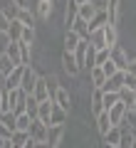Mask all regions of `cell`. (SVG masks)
<instances>
[{
	"label": "cell",
	"mask_w": 136,
	"mask_h": 148,
	"mask_svg": "<svg viewBox=\"0 0 136 148\" xmlns=\"http://www.w3.org/2000/svg\"><path fill=\"white\" fill-rule=\"evenodd\" d=\"M22 72H25V67L22 64H17L15 69H12L10 74H8L5 79H3V86H5L8 91H12V89H20V82H22Z\"/></svg>",
	"instance_id": "1"
},
{
	"label": "cell",
	"mask_w": 136,
	"mask_h": 148,
	"mask_svg": "<svg viewBox=\"0 0 136 148\" xmlns=\"http://www.w3.org/2000/svg\"><path fill=\"white\" fill-rule=\"evenodd\" d=\"M124 89V72H116V74H111V77H106V82H104V86H101L99 91H114V94H119V91Z\"/></svg>",
	"instance_id": "2"
},
{
	"label": "cell",
	"mask_w": 136,
	"mask_h": 148,
	"mask_svg": "<svg viewBox=\"0 0 136 148\" xmlns=\"http://www.w3.org/2000/svg\"><path fill=\"white\" fill-rule=\"evenodd\" d=\"M27 136H30L35 143H45V138H47V126L35 119V121L30 123V128H27Z\"/></svg>",
	"instance_id": "3"
},
{
	"label": "cell",
	"mask_w": 136,
	"mask_h": 148,
	"mask_svg": "<svg viewBox=\"0 0 136 148\" xmlns=\"http://www.w3.org/2000/svg\"><path fill=\"white\" fill-rule=\"evenodd\" d=\"M109 59L116 64V69H119V72H126V67H129V57H126V52L119 47V45H116V47H111Z\"/></svg>",
	"instance_id": "4"
},
{
	"label": "cell",
	"mask_w": 136,
	"mask_h": 148,
	"mask_svg": "<svg viewBox=\"0 0 136 148\" xmlns=\"http://www.w3.org/2000/svg\"><path fill=\"white\" fill-rule=\"evenodd\" d=\"M32 99L35 101H47L50 99V86H47V79L45 77H37L35 89H32Z\"/></svg>",
	"instance_id": "5"
},
{
	"label": "cell",
	"mask_w": 136,
	"mask_h": 148,
	"mask_svg": "<svg viewBox=\"0 0 136 148\" xmlns=\"http://www.w3.org/2000/svg\"><path fill=\"white\" fill-rule=\"evenodd\" d=\"M35 82H37V74L32 72L30 67H25V72H22V82H20V91H25L27 96H32V89H35Z\"/></svg>",
	"instance_id": "6"
},
{
	"label": "cell",
	"mask_w": 136,
	"mask_h": 148,
	"mask_svg": "<svg viewBox=\"0 0 136 148\" xmlns=\"http://www.w3.org/2000/svg\"><path fill=\"white\" fill-rule=\"evenodd\" d=\"M119 10H121V0H106V20H109V25H119Z\"/></svg>",
	"instance_id": "7"
},
{
	"label": "cell",
	"mask_w": 136,
	"mask_h": 148,
	"mask_svg": "<svg viewBox=\"0 0 136 148\" xmlns=\"http://www.w3.org/2000/svg\"><path fill=\"white\" fill-rule=\"evenodd\" d=\"M104 114L109 116V123H111V126H121V119H124V114H126V106L119 101V104H114L111 109H106Z\"/></svg>",
	"instance_id": "8"
},
{
	"label": "cell",
	"mask_w": 136,
	"mask_h": 148,
	"mask_svg": "<svg viewBox=\"0 0 136 148\" xmlns=\"http://www.w3.org/2000/svg\"><path fill=\"white\" fill-rule=\"evenodd\" d=\"M64 136V126H47V138H45V143H47L50 148H57L59 141H62Z\"/></svg>",
	"instance_id": "9"
},
{
	"label": "cell",
	"mask_w": 136,
	"mask_h": 148,
	"mask_svg": "<svg viewBox=\"0 0 136 148\" xmlns=\"http://www.w3.org/2000/svg\"><path fill=\"white\" fill-rule=\"evenodd\" d=\"M62 67H64V72L69 74V77H77L82 69H79V64H77V59H74V54L72 52H62Z\"/></svg>",
	"instance_id": "10"
},
{
	"label": "cell",
	"mask_w": 136,
	"mask_h": 148,
	"mask_svg": "<svg viewBox=\"0 0 136 148\" xmlns=\"http://www.w3.org/2000/svg\"><path fill=\"white\" fill-rule=\"evenodd\" d=\"M0 12L8 17V20H17V12H20V5L15 0H0Z\"/></svg>",
	"instance_id": "11"
},
{
	"label": "cell",
	"mask_w": 136,
	"mask_h": 148,
	"mask_svg": "<svg viewBox=\"0 0 136 148\" xmlns=\"http://www.w3.org/2000/svg\"><path fill=\"white\" fill-rule=\"evenodd\" d=\"M50 114H52V99L40 101V106H37V121L45 123V126H50Z\"/></svg>",
	"instance_id": "12"
},
{
	"label": "cell",
	"mask_w": 136,
	"mask_h": 148,
	"mask_svg": "<svg viewBox=\"0 0 136 148\" xmlns=\"http://www.w3.org/2000/svg\"><path fill=\"white\" fill-rule=\"evenodd\" d=\"M52 104H57L59 109H64V111L69 114V104H72V99H69V94L62 89V86H59V89L52 94Z\"/></svg>",
	"instance_id": "13"
},
{
	"label": "cell",
	"mask_w": 136,
	"mask_h": 148,
	"mask_svg": "<svg viewBox=\"0 0 136 148\" xmlns=\"http://www.w3.org/2000/svg\"><path fill=\"white\" fill-rule=\"evenodd\" d=\"M67 111L59 109L57 104H52V114H50V126H64V121H67Z\"/></svg>",
	"instance_id": "14"
},
{
	"label": "cell",
	"mask_w": 136,
	"mask_h": 148,
	"mask_svg": "<svg viewBox=\"0 0 136 148\" xmlns=\"http://www.w3.org/2000/svg\"><path fill=\"white\" fill-rule=\"evenodd\" d=\"M87 42L94 49H106V45H104V27H101V30H92L89 37H87Z\"/></svg>",
	"instance_id": "15"
},
{
	"label": "cell",
	"mask_w": 136,
	"mask_h": 148,
	"mask_svg": "<svg viewBox=\"0 0 136 148\" xmlns=\"http://www.w3.org/2000/svg\"><path fill=\"white\" fill-rule=\"evenodd\" d=\"M77 10H79L77 3L74 0H67V10H64V25H67V30H72L74 20H77Z\"/></svg>",
	"instance_id": "16"
},
{
	"label": "cell",
	"mask_w": 136,
	"mask_h": 148,
	"mask_svg": "<svg viewBox=\"0 0 136 148\" xmlns=\"http://www.w3.org/2000/svg\"><path fill=\"white\" fill-rule=\"evenodd\" d=\"M89 109H92L94 119L99 116V114H104V106H101V91H99V89L92 91V101H89Z\"/></svg>",
	"instance_id": "17"
},
{
	"label": "cell",
	"mask_w": 136,
	"mask_h": 148,
	"mask_svg": "<svg viewBox=\"0 0 136 148\" xmlns=\"http://www.w3.org/2000/svg\"><path fill=\"white\" fill-rule=\"evenodd\" d=\"M116 40H119V32H116L114 25H104V45L106 47H116Z\"/></svg>",
	"instance_id": "18"
},
{
	"label": "cell",
	"mask_w": 136,
	"mask_h": 148,
	"mask_svg": "<svg viewBox=\"0 0 136 148\" xmlns=\"http://www.w3.org/2000/svg\"><path fill=\"white\" fill-rule=\"evenodd\" d=\"M119 138H121V126H111L104 133V146H119Z\"/></svg>",
	"instance_id": "19"
},
{
	"label": "cell",
	"mask_w": 136,
	"mask_h": 148,
	"mask_svg": "<svg viewBox=\"0 0 136 148\" xmlns=\"http://www.w3.org/2000/svg\"><path fill=\"white\" fill-rule=\"evenodd\" d=\"M82 42V37L77 35V32H72V30H67V35H64V52H74L77 49V45Z\"/></svg>",
	"instance_id": "20"
},
{
	"label": "cell",
	"mask_w": 136,
	"mask_h": 148,
	"mask_svg": "<svg viewBox=\"0 0 136 148\" xmlns=\"http://www.w3.org/2000/svg\"><path fill=\"white\" fill-rule=\"evenodd\" d=\"M121 128H126V131H131L136 136V111H129L126 109L124 119H121Z\"/></svg>",
	"instance_id": "21"
},
{
	"label": "cell",
	"mask_w": 136,
	"mask_h": 148,
	"mask_svg": "<svg viewBox=\"0 0 136 148\" xmlns=\"http://www.w3.org/2000/svg\"><path fill=\"white\" fill-rule=\"evenodd\" d=\"M35 12H37V17L47 20L50 12H52V3H50V0H37L35 3Z\"/></svg>",
	"instance_id": "22"
},
{
	"label": "cell",
	"mask_w": 136,
	"mask_h": 148,
	"mask_svg": "<svg viewBox=\"0 0 136 148\" xmlns=\"http://www.w3.org/2000/svg\"><path fill=\"white\" fill-rule=\"evenodd\" d=\"M119 101L126 106V109H134V104H136V91H134V89H121V91H119Z\"/></svg>",
	"instance_id": "23"
},
{
	"label": "cell",
	"mask_w": 136,
	"mask_h": 148,
	"mask_svg": "<svg viewBox=\"0 0 136 148\" xmlns=\"http://www.w3.org/2000/svg\"><path fill=\"white\" fill-rule=\"evenodd\" d=\"M89 79H92V86H94V89H101L104 82H106V77H104V72H101L99 67H94V69H89Z\"/></svg>",
	"instance_id": "24"
},
{
	"label": "cell",
	"mask_w": 136,
	"mask_h": 148,
	"mask_svg": "<svg viewBox=\"0 0 136 148\" xmlns=\"http://www.w3.org/2000/svg\"><path fill=\"white\" fill-rule=\"evenodd\" d=\"M104 25H109V20H106V12L101 10V12H94V17L89 20V32L92 30H101Z\"/></svg>",
	"instance_id": "25"
},
{
	"label": "cell",
	"mask_w": 136,
	"mask_h": 148,
	"mask_svg": "<svg viewBox=\"0 0 136 148\" xmlns=\"http://www.w3.org/2000/svg\"><path fill=\"white\" fill-rule=\"evenodd\" d=\"M5 57L10 59V62L15 64V67H17V64H22V62H20V45H17V42H10V45H8Z\"/></svg>",
	"instance_id": "26"
},
{
	"label": "cell",
	"mask_w": 136,
	"mask_h": 148,
	"mask_svg": "<svg viewBox=\"0 0 136 148\" xmlns=\"http://www.w3.org/2000/svg\"><path fill=\"white\" fill-rule=\"evenodd\" d=\"M15 121H17V116L12 114V111H5V114H0V123L8 128L10 133H15Z\"/></svg>",
	"instance_id": "27"
},
{
	"label": "cell",
	"mask_w": 136,
	"mask_h": 148,
	"mask_svg": "<svg viewBox=\"0 0 136 148\" xmlns=\"http://www.w3.org/2000/svg\"><path fill=\"white\" fill-rule=\"evenodd\" d=\"M30 141V136L27 133H22V131H15L10 136V148H25V143Z\"/></svg>",
	"instance_id": "28"
},
{
	"label": "cell",
	"mask_w": 136,
	"mask_h": 148,
	"mask_svg": "<svg viewBox=\"0 0 136 148\" xmlns=\"http://www.w3.org/2000/svg\"><path fill=\"white\" fill-rule=\"evenodd\" d=\"M20 35H22V25L17 20H10V27H8V37H10V42H20Z\"/></svg>",
	"instance_id": "29"
},
{
	"label": "cell",
	"mask_w": 136,
	"mask_h": 148,
	"mask_svg": "<svg viewBox=\"0 0 136 148\" xmlns=\"http://www.w3.org/2000/svg\"><path fill=\"white\" fill-rule=\"evenodd\" d=\"M94 8H92V5H89V3H87V5H79V10H77V17H79V20H84V22H87V25H89V20H92V17H94Z\"/></svg>",
	"instance_id": "30"
},
{
	"label": "cell",
	"mask_w": 136,
	"mask_h": 148,
	"mask_svg": "<svg viewBox=\"0 0 136 148\" xmlns=\"http://www.w3.org/2000/svg\"><path fill=\"white\" fill-rule=\"evenodd\" d=\"M17 22H20L22 27H35V15H32L30 10H20L17 12Z\"/></svg>",
	"instance_id": "31"
},
{
	"label": "cell",
	"mask_w": 136,
	"mask_h": 148,
	"mask_svg": "<svg viewBox=\"0 0 136 148\" xmlns=\"http://www.w3.org/2000/svg\"><path fill=\"white\" fill-rule=\"evenodd\" d=\"M72 32H77L82 40H87V37H89V25H87L84 20H79V17H77V20H74V25H72Z\"/></svg>",
	"instance_id": "32"
},
{
	"label": "cell",
	"mask_w": 136,
	"mask_h": 148,
	"mask_svg": "<svg viewBox=\"0 0 136 148\" xmlns=\"http://www.w3.org/2000/svg\"><path fill=\"white\" fill-rule=\"evenodd\" d=\"M114 104H119V94H114V91H101V106H104V111L106 109H111Z\"/></svg>",
	"instance_id": "33"
},
{
	"label": "cell",
	"mask_w": 136,
	"mask_h": 148,
	"mask_svg": "<svg viewBox=\"0 0 136 148\" xmlns=\"http://www.w3.org/2000/svg\"><path fill=\"white\" fill-rule=\"evenodd\" d=\"M37 106H40V101H35L32 96H27V101H25V114L32 119V121L37 119Z\"/></svg>",
	"instance_id": "34"
},
{
	"label": "cell",
	"mask_w": 136,
	"mask_h": 148,
	"mask_svg": "<svg viewBox=\"0 0 136 148\" xmlns=\"http://www.w3.org/2000/svg\"><path fill=\"white\" fill-rule=\"evenodd\" d=\"M30 123H32V119L27 116V114H20V116H17V121H15V131H22V133H27Z\"/></svg>",
	"instance_id": "35"
},
{
	"label": "cell",
	"mask_w": 136,
	"mask_h": 148,
	"mask_svg": "<svg viewBox=\"0 0 136 148\" xmlns=\"http://www.w3.org/2000/svg\"><path fill=\"white\" fill-rule=\"evenodd\" d=\"M111 128V123H109V116H106V114H99V116H97V131L101 133V136H104L106 131H109Z\"/></svg>",
	"instance_id": "36"
},
{
	"label": "cell",
	"mask_w": 136,
	"mask_h": 148,
	"mask_svg": "<svg viewBox=\"0 0 136 148\" xmlns=\"http://www.w3.org/2000/svg\"><path fill=\"white\" fill-rule=\"evenodd\" d=\"M12 69H15V64H12L10 59H8L5 54H3V57H0V77H3V79H5L8 74L12 72Z\"/></svg>",
	"instance_id": "37"
},
{
	"label": "cell",
	"mask_w": 136,
	"mask_h": 148,
	"mask_svg": "<svg viewBox=\"0 0 136 148\" xmlns=\"http://www.w3.org/2000/svg\"><path fill=\"white\" fill-rule=\"evenodd\" d=\"M131 143H134V133H131V131H126V128H121L119 148H131Z\"/></svg>",
	"instance_id": "38"
},
{
	"label": "cell",
	"mask_w": 136,
	"mask_h": 148,
	"mask_svg": "<svg viewBox=\"0 0 136 148\" xmlns=\"http://www.w3.org/2000/svg\"><path fill=\"white\" fill-rule=\"evenodd\" d=\"M20 42L22 45H32V42H35V27H22Z\"/></svg>",
	"instance_id": "39"
},
{
	"label": "cell",
	"mask_w": 136,
	"mask_h": 148,
	"mask_svg": "<svg viewBox=\"0 0 136 148\" xmlns=\"http://www.w3.org/2000/svg\"><path fill=\"white\" fill-rule=\"evenodd\" d=\"M109 52H111L109 47H106V49H97V54H94V67H101L104 62H109Z\"/></svg>",
	"instance_id": "40"
},
{
	"label": "cell",
	"mask_w": 136,
	"mask_h": 148,
	"mask_svg": "<svg viewBox=\"0 0 136 148\" xmlns=\"http://www.w3.org/2000/svg\"><path fill=\"white\" fill-rule=\"evenodd\" d=\"M20 45V62H22V67H27L30 64V45H22V42H17Z\"/></svg>",
	"instance_id": "41"
},
{
	"label": "cell",
	"mask_w": 136,
	"mask_h": 148,
	"mask_svg": "<svg viewBox=\"0 0 136 148\" xmlns=\"http://www.w3.org/2000/svg\"><path fill=\"white\" fill-rule=\"evenodd\" d=\"M99 69L104 72V77H111V74H116V72H119V69H116V64L111 62V59H109V62H104V64H101Z\"/></svg>",
	"instance_id": "42"
},
{
	"label": "cell",
	"mask_w": 136,
	"mask_h": 148,
	"mask_svg": "<svg viewBox=\"0 0 136 148\" xmlns=\"http://www.w3.org/2000/svg\"><path fill=\"white\" fill-rule=\"evenodd\" d=\"M89 5L94 8L97 12H101V10H104V8H106V0H89Z\"/></svg>",
	"instance_id": "43"
},
{
	"label": "cell",
	"mask_w": 136,
	"mask_h": 148,
	"mask_svg": "<svg viewBox=\"0 0 136 148\" xmlns=\"http://www.w3.org/2000/svg\"><path fill=\"white\" fill-rule=\"evenodd\" d=\"M8 27H10V20L0 12V32H5V35H8Z\"/></svg>",
	"instance_id": "44"
},
{
	"label": "cell",
	"mask_w": 136,
	"mask_h": 148,
	"mask_svg": "<svg viewBox=\"0 0 136 148\" xmlns=\"http://www.w3.org/2000/svg\"><path fill=\"white\" fill-rule=\"evenodd\" d=\"M124 74H129V77H136V59H129V67H126V72Z\"/></svg>",
	"instance_id": "45"
},
{
	"label": "cell",
	"mask_w": 136,
	"mask_h": 148,
	"mask_svg": "<svg viewBox=\"0 0 136 148\" xmlns=\"http://www.w3.org/2000/svg\"><path fill=\"white\" fill-rule=\"evenodd\" d=\"M10 136H12V133L8 131V128L3 126V123H0V141H10Z\"/></svg>",
	"instance_id": "46"
},
{
	"label": "cell",
	"mask_w": 136,
	"mask_h": 148,
	"mask_svg": "<svg viewBox=\"0 0 136 148\" xmlns=\"http://www.w3.org/2000/svg\"><path fill=\"white\" fill-rule=\"evenodd\" d=\"M25 148H35V141H32V138H30V141L25 143Z\"/></svg>",
	"instance_id": "47"
},
{
	"label": "cell",
	"mask_w": 136,
	"mask_h": 148,
	"mask_svg": "<svg viewBox=\"0 0 136 148\" xmlns=\"http://www.w3.org/2000/svg\"><path fill=\"white\" fill-rule=\"evenodd\" d=\"M35 148H50L47 143H35Z\"/></svg>",
	"instance_id": "48"
},
{
	"label": "cell",
	"mask_w": 136,
	"mask_h": 148,
	"mask_svg": "<svg viewBox=\"0 0 136 148\" xmlns=\"http://www.w3.org/2000/svg\"><path fill=\"white\" fill-rule=\"evenodd\" d=\"M74 3H77V5H87L89 0H74Z\"/></svg>",
	"instance_id": "49"
},
{
	"label": "cell",
	"mask_w": 136,
	"mask_h": 148,
	"mask_svg": "<svg viewBox=\"0 0 136 148\" xmlns=\"http://www.w3.org/2000/svg\"><path fill=\"white\" fill-rule=\"evenodd\" d=\"M3 148H10V141H3Z\"/></svg>",
	"instance_id": "50"
},
{
	"label": "cell",
	"mask_w": 136,
	"mask_h": 148,
	"mask_svg": "<svg viewBox=\"0 0 136 148\" xmlns=\"http://www.w3.org/2000/svg\"><path fill=\"white\" fill-rule=\"evenodd\" d=\"M131 148H136V136H134V143H131Z\"/></svg>",
	"instance_id": "51"
},
{
	"label": "cell",
	"mask_w": 136,
	"mask_h": 148,
	"mask_svg": "<svg viewBox=\"0 0 136 148\" xmlns=\"http://www.w3.org/2000/svg\"><path fill=\"white\" fill-rule=\"evenodd\" d=\"M104 148H119V146H104Z\"/></svg>",
	"instance_id": "52"
},
{
	"label": "cell",
	"mask_w": 136,
	"mask_h": 148,
	"mask_svg": "<svg viewBox=\"0 0 136 148\" xmlns=\"http://www.w3.org/2000/svg\"><path fill=\"white\" fill-rule=\"evenodd\" d=\"M0 84H3V77H0Z\"/></svg>",
	"instance_id": "53"
},
{
	"label": "cell",
	"mask_w": 136,
	"mask_h": 148,
	"mask_svg": "<svg viewBox=\"0 0 136 148\" xmlns=\"http://www.w3.org/2000/svg\"><path fill=\"white\" fill-rule=\"evenodd\" d=\"M50 3H52V0H50Z\"/></svg>",
	"instance_id": "54"
},
{
	"label": "cell",
	"mask_w": 136,
	"mask_h": 148,
	"mask_svg": "<svg viewBox=\"0 0 136 148\" xmlns=\"http://www.w3.org/2000/svg\"><path fill=\"white\" fill-rule=\"evenodd\" d=\"M134 91H136V89H134Z\"/></svg>",
	"instance_id": "55"
}]
</instances>
